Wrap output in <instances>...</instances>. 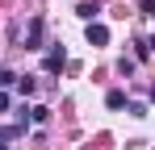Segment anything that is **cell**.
I'll return each mask as SVG.
<instances>
[{
	"label": "cell",
	"instance_id": "7",
	"mask_svg": "<svg viewBox=\"0 0 155 150\" xmlns=\"http://www.w3.org/2000/svg\"><path fill=\"white\" fill-rule=\"evenodd\" d=\"M46 117H51V108H42V104H38V108H29V121H38V125H42Z\"/></svg>",
	"mask_w": 155,
	"mask_h": 150
},
{
	"label": "cell",
	"instance_id": "10",
	"mask_svg": "<svg viewBox=\"0 0 155 150\" xmlns=\"http://www.w3.org/2000/svg\"><path fill=\"white\" fill-rule=\"evenodd\" d=\"M0 150H8V146H4V142H0Z\"/></svg>",
	"mask_w": 155,
	"mask_h": 150
},
{
	"label": "cell",
	"instance_id": "5",
	"mask_svg": "<svg viewBox=\"0 0 155 150\" xmlns=\"http://www.w3.org/2000/svg\"><path fill=\"white\" fill-rule=\"evenodd\" d=\"M34 88H38V83H34L29 75H25V79H17V92H21V96H34Z\"/></svg>",
	"mask_w": 155,
	"mask_h": 150
},
{
	"label": "cell",
	"instance_id": "4",
	"mask_svg": "<svg viewBox=\"0 0 155 150\" xmlns=\"http://www.w3.org/2000/svg\"><path fill=\"white\" fill-rule=\"evenodd\" d=\"M105 104H109V108H122V104H126V92H117V88H113V92L105 96Z\"/></svg>",
	"mask_w": 155,
	"mask_h": 150
},
{
	"label": "cell",
	"instance_id": "1",
	"mask_svg": "<svg viewBox=\"0 0 155 150\" xmlns=\"http://www.w3.org/2000/svg\"><path fill=\"white\" fill-rule=\"evenodd\" d=\"M42 67H46V71H63V67H67V50L59 46V50H51V54H46V58H42Z\"/></svg>",
	"mask_w": 155,
	"mask_h": 150
},
{
	"label": "cell",
	"instance_id": "6",
	"mask_svg": "<svg viewBox=\"0 0 155 150\" xmlns=\"http://www.w3.org/2000/svg\"><path fill=\"white\" fill-rule=\"evenodd\" d=\"M76 13H80V17H84V21H97V4H80Z\"/></svg>",
	"mask_w": 155,
	"mask_h": 150
},
{
	"label": "cell",
	"instance_id": "9",
	"mask_svg": "<svg viewBox=\"0 0 155 150\" xmlns=\"http://www.w3.org/2000/svg\"><path fill=\"white\" fill-rule=\"evenodd\" d=\"M4 108H8V96H4V92H0V113H4Z\"/></svg>",
	"mask_w": 155,
	"mask_h": 150
},
{
	"label": "cell",
	"instance_id": "3",
	"mask_svg": "<svg viewBox=\"0 0 155 150\" xmlns=\"http://www.w3.org/2000/svg\"><path fill=\"white\" fill-rule=\"evenodd\" d=\"M38 42H42V21L34 17V21H29V38H25V46H29V50H38Z\"/></svg>",
	"mask_w": 155,
	"mask_h": 150
},
{
	"label": "cell",
	"instance_id": "2",
	"mask_svg": "<svg viewBox=\"0 0 155 150\" xmlns=\"http://www.w3.org/2000/svg\"><path fill=\"white\" fill-rule=\"evenodd\" d=\"M88 42H92V46H105V42H109V29H105L101 21H88Z\"/></svg>",
	"mask_w": 155,
	"mask_h": 150
},
{
	"label": "cell",
	"instance_id": "8",
	"mask_svg": "<svg viewBox=\"0 0 155 150\" xmlns=\"http://www.w3.org/2000/svg\"><path fill=\"white\" fill-rule=\"evenodd\" d=\"M8 83H17V75H13V71H4V67H0V88H8Z\"/></svg>",
	"mask_w": 155,
	"mask_h": 150
}]
</instances>
